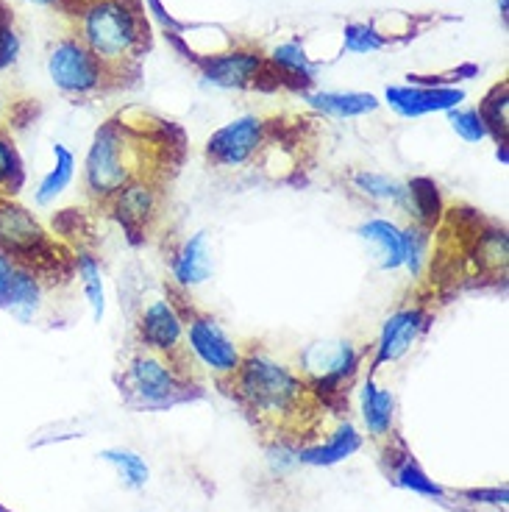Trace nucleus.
<instances>
[{
	"mask_svg": "<svg viewBox=\"0 0 509 512\" xmlns=\"http://www.w3.org/2000/svg\"><path fill=\"white\" fill-rule=\"evenodd\" d=\"M234 384L242 404L265 423L293 421L306 407V384L287 365L262 351L242 357Z\"/></svg>",
	"mask_w": 509,
	"mask_h": 512,
	"instance_id": "f257e3e1",
	"label": "nucleus"
},
{
	"mask_svg": "<svg viewBox=\"0 0 509 512\" xmlns=\"http://www.w3.org/2000/svg\"><path fill=\"white\" fill-rule=\"evenodd\" d=\"M145 145L134 140V134L123 123H106L98 128L87 159H84V184L98 201H112V195L126 187L128 181L145 179L140 167V154Z\"/></svg>",
	"mask_w": 509,
	"mask_h": 512,
	"instance_id": "f03ea898",
	"label": "nucleus"
},
{
	"mask_svg": "<svg viewBox=\"0 0 509 512\" xmlns=\"http://www.w3.org/2000/svg\"><path fill=\"white\" fill-rule=\"evenodd\" d=\"M81 42L103 64H123L142 45L140 14L126 0H92L81 17Z\"/></svg>",
	"mask_w": 509,
	"mask_h": 512,
	"instance_id": "7ed1b4c3",
	"label": "nucleus"
},
{
	"mask_svg": "<svg viewBox=\"0 0 509 512\" xmlns=\"http://www.w3.org/2000/svg\"><path fill=\"white\" fill-rule=\"evenodd\" d=\"M123 390L134 404H140L145 410L173 407L176 401L187 396L179 368L165 359V354H156L148 348L128 362L123 373Z\"/></svg>",
	"mask_w": 509,
	"mask_h": 512,
	"instance_id": "20e7f679",
	"label": "nucleus"
},
{
	"mask_svg": "<svg viewBox=\"0 0 509 512\" xmlns=\"http://www.w3.org/2000/svg\"><path fill=\"white\" fill-rule=\"evenodd\" d=\"M0 251L12 256L17 265L37 270L51 265L59 256L53 254V243L42 223L12 198L0 195Z\"/></svg>",
	"mask_w": 509,
	"mask_h": 512,
	"instance_id": "39448f33",
	"label": "nucleus"
},
{
	"mask_svg": "<svg viewBox=\"0 0 509 512\" xmlns=\"http://www.w3.org/2000/svg\"><path fill=\"white\" fill-rule=\"evenodd\" d=\"M103 67L81 39H59L48 53V76L64 95H90L103 84Z\"/></svg>",
	"mask_w": 509,
	"mask_h": 512,
	"instance_id": "423d86ee",
	"label": "nucleus"
},
{
	"mask_svg": "<svg viewBox=\"0 0 509 512\" xmlns=\"http://www.w3.org/2000/svg\"><path fill=\"white\" fill-rule=\"evenodd\" d=\"M268 140V126L256 115H242L231 120L206 142V156L215 167L231 170V167L248 165Z\"/></svg>",
	"mask_w": 509,
	"mask_h": 512,
	"instance_id": "0eeeda50",
	"label": "nucleus"
},
{
	"mask_svg": "<svg viewBox=\"0 0 509 512\" xmlns=\"http://www.w3.org/2000/svg\"><path fill=\"white\" fill-rule=\"evenodd\" d=\"M184 340L195 359L215 376H234L240 371V348L234 346V340L212 318L192 315L190 320H184Z\"/></svg>",
	"mask_w": 509,
	"mask_h": 512,
	"instance_id": "6e6552de",
	"label": "nucleus"
},
{
	"mask_svg": "<svg viewBox=\"0 0 509 512\" xmlns=\"http://www.w3.org/2000/svg\"><path fill=\"white\" fill-rule=\"evenodd\" d=\"M304 373L323 390H340L345 379H351L359 365V351L351 340H323L312 343L301 354Z\"/></svg>",
	"mask_w": 509,
	"mask_h": 512,
	"instance_id": "1a4fd4ad",
	"label": "nucleus"
},
{
	"mask_svg": "<svg viewBox=\"0 0 509 512\" xmlns=\"http://www.w3.org/2000/svg\"><path fill=\"white\" fill-rule=\"evenodd\" d=\"M429 326V315L420 307L401 309L384 320L382 334L376 340V354H373V368H382L387 362H395L415 346L423 329Z\"/></svg>",
	"mask_w": 509,
	"mask_h": 512,
	"instance_id": "9d476101",
	"label": "nucleus"
},
{
	"mask_svg": "<svg viewBox=\"0 0 509 512\" xmlns=\"http://www.w3.org/2000/svg\"><path fill=\"white\" fill-rule=\"evenodd\" d=\"M384 101L401 117H423L432 112L457 109L465 101V90L457 87H387Z\"/></svg>",
	"mask_w": 509,
	"mask_h": 512,
	"instance_id": "9b49d317",
	"label": "nucleus"
},
{
	"mask_svg": "<svg viewBox=\"0 0 509 512\" xmlns=\"http://www.w3.org/2000/svg\"><path fill=\"white\" fill-rule=\"evenodd\" d=\"M142 346L156 354H176L184 343V318L170 301H153L140 315Z\"/></svg>",
	"mask_w": 509,
	"mask_h": 512,
	"instance_id": "f8f14e48",
	"label": "nucleus"
},
{
	"mask_svg": "<svg viewBox=\"0 0 509 512\" xmlns=\"http://www.w3.org/2000/svg\"><path fill=\"white\" fill-rule=\"evenodd\" d=\"M112 204H115V215L120 220V226L128 231L131 240H142L148 223L156 215V187L148 179H134L128 181L126 187L112 195Z\"/></svg>",
	"mask_w": 509,
	"mask_h": 512,
	"instance_id": "ddd939ff",
	"label": "nucleus"
},
{
	"mask_svg": "<svg viewBox=\"0 0 509 512\" xmlns=\"http://www.w3.org/2000/svg\"><path fill=\"white\" fill-rule=\"evenodd\" d=\"M201 67L209 84L223 87V90H242V87L256 84V78L262 76L265 59L254 51H229L209 56Z\"/></svg>",
	"mask_w": 509,
	"mask_h": 512,
	"instance_id": "4468645a",
	"label": "nucleus"
},
{
	"mask_svg": "<svg viewBox=\"0 0 509 512\" xmlns=\"http://www.w3.org/2000/svg\"><path fill=\"white\" fill-rule=\"evenodd\" d=\"M212 276V248H209V234L195 231L184 240L176 256H173V279L181 287H198Z\"/></svg>",
	"mask_w": 509,
	"mask_h": 512,
	"instance_id": "2eb2a0df",
	"label": "nucleus"
},
{
	"mask_svg": "<svg viewBox=\"0 0 509 512\" xmlns=\"http://www.w3.org/2000/svg\"><path fill=\"white\" fill-rule=\"evenodd\" d=\"M359 448H362V435L354 429V423L345 421L331 432L326 443L298 448L295 460L304 462V465H315V468H329V465H337V462L354 457Z\"/></svg>",
	"mask_w": 509,
	"mask_h": 512,
	"instance_id": "dca6fc26",
	"label": "nucleus"
},
{
	"mask_svg": "<svg viewBox=\"0 0 509 512\" xmlns=\"http://www.w3.org/2000/svg\"><path fill=\"white\" fill-rule=\"evenodd\" d=\"M357 234L373 248V256L382 270L404 268V231L395 226L393 220L373 218L365 220Z\"/></svg>",
	"mask_w": 509,
	"mask_h": 512,
	"instance_id": "f3484780",
	"label": "nucleus"
},
{
	"mask_svg": "<svg viewBox=\"0 0 509 512\" xmlns=\"http://www.w3.org/2000/svg\"><path fill=\"white\" fill-rule=\"evenodd\" d=\"M39 307H42V282H39V273L26 268V265H17L12 273V284H9L3 309L12 312L17 320L31 323V320L37 318Z\"/></svg>",
	"mask_w": 509,
	"mask_h": 512,
	"instance_id": "a211bd4d",
	"label": "nucleus"
},
{
	"mask_svg": "<svg viewBox=\"0 0 509 512\" xmlns=\"http://www.w3.org/2000/svg\"><path fill=\"white\" fill-rule=\"evenodd\" d=\"M395 415V398L390 390H384L376 384L373 376H368V382L362 384V421L368 429L370 437L384 440L393 429Z\"/></svg>",
	"mask_w": 509,
	"mask_h": 512,
	"instance_id": "6ab92c4d",
	"label": "nucleus"
},
{
	"mask_svg": "<svg viewBox=\"0 0 509 512\" xmlns=\"http://www.w3.org/2000/svg\"><path fill=\"white\" fill-rule=\"evenodd\" d=\"M306 101L329 117H365L379 109L376 95L370 92H312Z\"/></svg>",
	"mask_w": 509,
	"mask_h": 512,
	"instance_id": "aec40b11",
	"label": "nucleus"
},
{
	"mask_svg": "<svg viewBox=\"0 0 509 512\" xmlns=\"http://www.w3.org/2000/svg\"><path fill=\"white\" fill-rule=\"evenodd\" d=\"M73 179H76V156L67 145L56 142L53 145V167L42 176L37 192H34L37 206H51L73 184Z\"/></svg>",
	"mask_w": 509,
	"mask_h": 512,
	"instance_id": "412c9836",
	"label": "nucleus"
},
{
	"mask_svg": "<svg viewBox=\"0 0 509 512\" xmlns=\"http://www.w3.org/2000/svg\"><path fill=\"white\" fill-rule=\"evenodd\" d=\"M351 184H354V190L362 192V195L370 198V201L401 206V209H404V204H407V184H401V181L393 179V176L359 170V173H354Z\"/></svg>",
	"mask_w": 509,
	"mask_h": 512,
	"instance_id": "4be33fe9",
	"label": "nucleus"
},
{
	"mask_svg": "<svg viewBox=\"0 0 509 512\" xmlns=\"http://www.w3.org/2000/svg\"><path fill=\"white\" fill-rule=\"evenodd\" d=\"M409 215L418 220V226H432L443 212V201H440V192L432 179H412L407 184V204Z\"/></svg>",
	"mask_w": 509,
	"mask_h": 512,
	"instance_id": "5701e85b",
	"label": "nucleus"
},
{
	"mask_svg": "<svg viewBox=\"0 0 509 512\" xmlns=\"http://www.w3.org/2000/svg\"><path fill=\"white\" fill-rule=\"evenodd\" d=\"M76 268L81 287H84V295H87V304L92 309V318H95V323H101L103 315H106V290H103L101 262L84 251V254H78Z\"/></svg>",
	"mask_w": 509,
	"mask_h": 512,
	"instance_id": "b1692460",
	"label": "nucleus"
},
{
	"mask_svg": "<svg viewBox=\"0 0 509 512\" xmlns=\"http://www.w3.org/2000/svg\"><path fill=\"white\" fill-rule=\"evenodd\" d=\"M101 460L115 465L117 474L123 479V485L131 487V490H140L151 479V468L145 465V460H142L137 451H128V448H103Z\"/></svg>",
	"mask_w": 509,
	"mask_h": 512,
	"instance_id": "393cba45",
	"label": "nucleus"
},
{
	"mask_svg": "<svg viewBox=\"0 0 509 512\" xmlns=\"http://www.w3.org/2000/svg\"><path fill=\"white\" fill-rule=\"evenodd\" d=\"M509 87L507 84H498L496 90L490 92L482 101V115L487 134H493L496 142H507V128H509Z\"/></svg>",
	"mask_w": 509,
	"mask_h": 512,
	"instance_id": "a878e982",
	"label": "nucleus"
},
{
	"mask_svg": "<svg viewBox=\"0 0 509 512\" xmlns=\"http://www.w3.org/2000/svg\"><path fill=\"white\" fill-rule=\"evenodd\" d=\"M270 64L276 70H281L284 76L301 78V81H309L315 76V64L309 62L301 42H281V45H276L273 53H270Z\"/></svg>",
	"mask_w": 509,
	"mask_h": 512,
	"instance_id": "bb28decb",
	"label": "nucleus"
},
{
	"mask_svg": "<svg viewBox=\"0 0 509 512\" xmlns=\"http://www.w3.org/2000/svg\"><path fill=\"white\" fill-rule=\"evenodd\" d=\"M509 262V237L504 229L484 231L479 240V265L487 270H507Z\"/></svg>",
	"mask_w": 509,
	"mask_h": 512,
	"instance_id": "cd10ccee",
	"label": "nucleus"
},
{
	"mask_svg": "<svg viewBox=\"0 0 509 512\" xmlns=\"http://www.w3.org/2000/svg\"><path fill=\"white\" fill-rule=\"evenodd\" d=\"M395 482L401 487H407V490H412V493L429 496V499H440L443 496V487L437 485L434 479H429L426 471L420 465H415L409 457L395 468Z\"/></svg>",
	"mask_w": 509,
	"mask_h": 512,
	"instance_id": "c85d7f7f",
	"label": "nucleus"
},
{
	"mask_svg": "<svg viewBox=\"0 0 509 512\" xmlns=\"http://www.w3.org/2000/svg\"><path fill=\"white\" fill-rule=\"evenodd\" d=\"M343 48L348 53H376L384 48V37L368 23H348L343 31Z\"/></svg>",
	"mask_w": 509,
	"mask_h": 512,
	"instance_id": "c756f323",
	"label": "nucleus"
},
{
	"mask_svg": "<svg viewBox=\"0 0 509 512\" xmlns=\"http://www.w3.org/2000/svg\"><path fill=\"white\" fill-rule=\"evenodd\" d=\"M446 115L451 128L457 131L459 140L482 142L487 137V126H484L479 109H462V106H457V109H448Z\"/></svg>",
	"mask_w": 509,
	"mask_h": 512,
	"instance_id": "7c9ffc66",
	"label": "nucleus"
},
{
	"mask_svg": "<svg viewBox=\"0 0 509 512\" xmlns=\"http://www.w3.org/2000/svg\"><path fill=\"white\" fill-rule=\"evenodd\" d=\"M23 181V162H20V154L14 148V142L0 134V192H9L14 187H20Z\"/></svg>",
	"mask_w": 509,
	"mask_h": 512,
	"instance_id": "2f4dec72",
	"label": "nucleus"
},
{
	"mask_svg": "<svg viewBox=\"0 0 509 512\" xmlns=\"http://www.w3.org/2000/svg\"><path fill=\"white\" fill-rule=\"evenodd\" d=\"M404 231V268H409L412 273H420V265L426 259V243H429V234H426V226H409Z\"/></svg>",
	"mask_w": 509,
	"mask_h": 512,
	"instance_id": "473e14b6",
	"label": "nucleus"
},
{
	"mask_svg": "<svg viewBox=\"0 0 509 512\" xmlns=\"http://www.w3.org/2000/svg\"><path fill=\"white\" fill-rule=\"evenodd\" d=\"M17 56H20V37H17V31L12 28V23L3 20V23H0V70L12 67V64L17 62Z\"/></svg>",
	"mask_w": 509,
	"mask_h": 512,
	"instance_id": "72a5a7b5",
	"label": "nucleus"
},
{
	"mask_svg": "<svg viewBox=\"0 0 509 512\" xmlns=\"http://www.w3.org/2000/svg\"><path fill=\"white\" fill-rule=\"evenodd\" d=\"M14 268H17V262L6 251H0V309L6 304V293H9V284H12Z\"/></svg>",
	"mask_w": 509,
	"mask_h": 512,
	"instance_id": "f704fd0d",
	"label": "nucleus"
},
{
	"mask_svg": "<svg viewBox=\"0 0 509 512\" xmlns=\"http://www.w3.org/2000/svg\"><path fill=\"white\" fill-rule=\"evenodd\" d=\"M468 499H482L484 504H507V490H471Z\"/></svg>",
	"mask_w": 509,
	"mask_h": 512,
	"instance_id": "c9c22d12",
	"label": "nucleus"
},
{
	"mask_svg": "<svg viewBox=\"0 0 509 512\" xmlns=\"http://www.w3.org/2000/svg\"><path fill=\"white\" fill-rule=\"evenodd\" d=\"M496 159L501 165H509V154H507V142H498V151H496Z\"/></svg>",
	"mask_w": 509,
	"mask_h": 512,
	"instance_id": "e433bc0d",
	"label": "nucleus"
},
{
	"mask_svg": "<svg viewBox=\"0 0 509 512\" xmlns=\"http://www.w3.org/2000/svg\"><path fill=\"white\" fill-rule=\"evenodd\" d=\"M496 3H498V12H501V17L507 20V9H509L507 3H509V0H496Z\"/></svg>",
	"mask_w": 509,
	"mask_h": 512,
	"instance_id": "4c0bfd02",
	"label": "nucleus"
},
{
	"mask_svg": "<svg viewBox=\"0 0 509 512\" xmlns=\"http://www.w3.org/2000/svg\"><path fill=\"white\" fill-rule=\"evenodd\" d=\"M28 3H37V6H56V3H62V0H28Z\"/></svg>",
	"mask_w": 509,
	"mask_h": 512,
	"instance_id": "58836bf2",
	"label": "nucleus"
},
{
	"mask_svg": "<svg viewBox=\"0 0 509 512\" xmlns=\"http://www.w3.org/2000/svg\"><path fill=\"white\" fill-rule=\"evenodd\" d=\"M6 20V9H3V3H0V23Z\"/></svg>",
	"mask_w": 509,
	"mask_h": 512,
	"instance_id": "ea45409f",
	"label": "nucleus"
},
{
	"mask_svg": "<svg viewBox=\"0 0 509 512\" xmlns=\"http://www.w3.org/2000/svg\"><path fill=\"white\" fill-rule=\"evenodd\" d=\"M0 512H6V507H3V504H0Z\"/></svg>",
	"mask_w": 509,
	"mask_h": 512,
	"instance_id": "a19ab883",
	"label": "nucleus"
}]
</instances>
